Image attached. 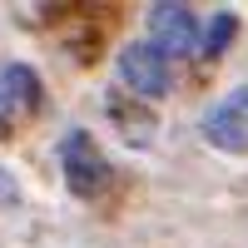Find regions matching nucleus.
<instances>
[{
	"label": "nucleus",
	"mask_w": 248,
	"mask_h": 248,
	"mask_svg": "<svg viewBox=\"0 0 248 248\" xmlns=\"http://www.w3.org/2000/svg\"><path fill=\"white\" fill-rule=\"evenodd\" d=\"M40 109V79L30 65H15V60H0V134L25 124Z\"/></svg>",
	"instance_id": "nucleus-1"
},
{
	"label": "nucleus",
	"mask_w": 248,
	"mask_h": 248,
	"mask_svg": "<svg viewBox=\"0 0 248 248\" xmlns=\"http://www.w3.org/2000/svg\"><path fill=\"white\" fill-rule=\"evenodd\" d=\"M119 79L144 99H159L169 90V55H159L154 45H124L119 50Z\"/></svg>",
	"instance_id": "nucleus-2"
},
{
	"label": "nucleus",
	"mask_w": 248,
	"mask_h": 248,
	"mask_svg": "<svg viewBox=\"0 0 248 248\" xmlns=\"http://www.w3.org/2000/svg\"><path fill=\"white\" fill-rule=\"evenodd\" d=\"M149 45L159 55H189L199 50V15L189 5H154L149 10Z\"/></svg>",
	"instance_id": "nucleus-3"
},
{
	"label": "nucleus",
	"mask_w": 248,
	"mask_h": 248,
	"mask_svg": "<svg viewBox=\"0 0 248 248\" xmlns=\"http://www.w3.org/2000/svg\"><path fill=\"white\" fill-rule=\"evenodd\" d=\"M60 159H65V174H70V189L75 194H99L105 189V179H109V164L105 154L94 149V139L90 134H70L65 144H60Z\"/></svg>",
	"instance_id": "nucleus-4"
},
{
	"label": "nucleus",
	"mask_w": 248,
	"mask_h": 248,
	"mask_svg": "<svg viewBox=\"0 0 248 248\" xmlns=\"http://www.w3.org/2000/svg\"><path fill=\"white\" fill-rule=\"evenodd\" d=\"M203 134L229 154H248V90H233L229 99H218L203 119Z\"/></svg>",
	"instance_id": "nucleus-5"
},
{
	"label": "nucleus",
	"mask_w": 248,
	"mask_h": 248,
	"mask_svg": "<svg viewBox=\"0 0 248 248\" xmlns=\"http://www.w3.org/2000/svg\"><path fill=\"white\" fill-rule=\"evenodd\" d=\"M229 35H233V15H229V10H218L209 25L199 30V50H203V55H218L223 45H229Z\"/></svg>",
	"instance_id": "nucleus-6"
}]
</instances>
